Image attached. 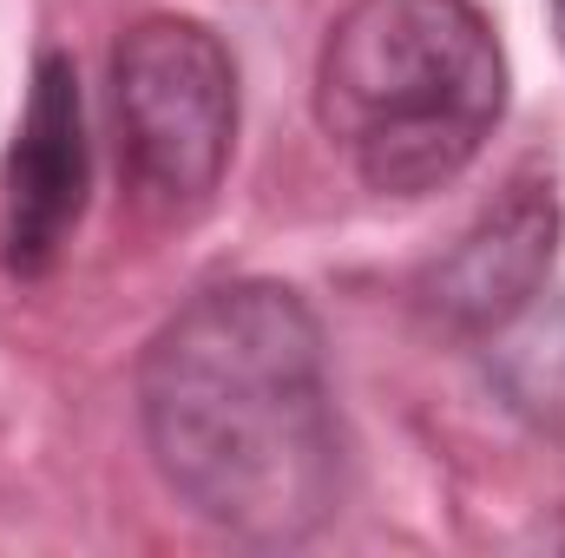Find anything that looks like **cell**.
Wrapping results in <instances>:
<instances>
[{"mask_svg":"<svg viewBox=\"0 0 565 558\" xmlns=\"http://www.w3.org/2000/svg\"><path fill=\"white\" fill-rule=\"evenodd\" d=\"M119 178L145 217L184 224L211 211L237 151V60L191 13H145L106 60Z\"/></svg>","mask_w":565,"mask_h":558,"instance_id":"3","label":"cell"},{"mask_svg":"<svg viewBox=\"0 0 565 558\" xmlns=\"http://www.w3.org/2000/svg\"><path fill=\"white\" fill-rule=\"evenodd\" d=\"M546 539H553V546H559V552H565V519H559V526H553V533H546Z\"/></svg>","mask_w":565,"mask_h":558,"instance_id":"8","label":"cell"},{"mask_svg":"<svg viewBox=\"0 0 565 558\" xmlns=\"http://www.w3.org/2000/svg\"><path fill=\"white\" fill-rule=\"evenodd\" d=\"M553 26H559V40H565V0H553Z\"/></svg>","mask_w":565,"mask_h":558,"instance_id":"7","label":"cell"},{"mask_svg":"<svg viewBox=\"0 0 565 558\" xmlns=\"http://www.w3.org/2000/svg\"><path fill=\"white\" fill-rule=\"evenodd\" d=\"M487 348V382L507 415H520L533 433L565 440V302H533L513 315Z\"/></svg>","mask_w":565,"mask_h":558,"instance_id":"6","label":"cell"},{"mask_svg":"<svg viewBox=\"0 0 565 558\" xmlns=\"http://www.w3.org/2000/svg\"><path fill=\"white\" fill-rule=\"evenodd\" d=\"M93 197V126L73 53L40 46L20 126L0 158V270L13 282H46Z\"/></svg>","mask_w":565,"mask_h":558,"instance_id":"4","label":"cell"},{"mask_svg":"<svg viewBox=\"0 0 565 558\" xmlns=\"http://www.w3.org/2000/svg\"><path fill=\"white\" fill-rule=\"evenodd\" d=\"M132 408L164 493L237 546H302L349 500L329 335L277 277L191 289L139 348Z\"/></svg>","mask_w":565,"mask_h":558,"instance_id":"1","label":"cell"},{"mask_svg":"<svg viewBox=\"0 0 565 558\" xmlns=\"http://www.w3.org/2000/svg\"><path fill=\"white\" fill-rule=\"evenodd\" d=\"M507 99V46L473 0H349L316 53V126L382 197L460 184Z\"/></svg>","mask_w":565,"mask_h":558,"instance_id":"2","label":"cell"},{"mask_svg":"<svg viewBox=\"0 0 565 558\" xmlns=\"http://www.w3.org/2000/svg\"><path fill=\"white\" fill-rule=\"evenodd\" d=\"M565 211L546 171H520L500 197L415 277V315L447 342H493L513 315H526L559 264Z\"/></svg>","mask_w":565,"mask_h":558,"instance_id":"5","label":"cell"}]
</instances>
